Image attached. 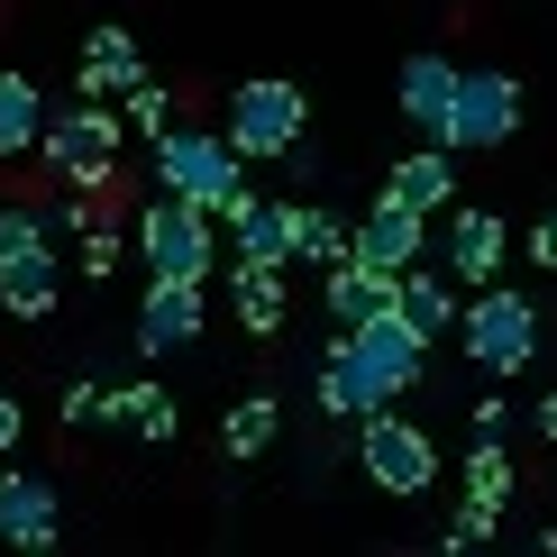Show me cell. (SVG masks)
<instances>
[{
  "label": "cell",
  "instance_id": "cell-1",
  "mask_svg": "<svg viewBox=\"0 0 557 557\" xmlns=\"http://www.w3.org/2000/svg\"><path fill=\"white\" fill-rule=\"evenodd\" d=\"M120 147H128V120H120L110 101H91V91H83L74 110H46V120H37V147H28V156H46L74 193H110Z\"/></svg>",
  "mask_w": 557,
  "mask_h": 557
},
{
  "label": "cell",
  "instance_id": "cell-2",
  "mask_svg": "<svg viewBox=\"0 0 557 557\" xmlns=\"http://www.w3.org/2000/svg\"><path fill=\"white\" fill-rule=\"evenodd\" d=\"M457 338H467V366H484V375H521V366L540 357V301L494 274V284H475L467 301H457Z\"/></svg>",
  "mask_w": 557,
  "mask_h": 557
},
{
  "label": "cell",
  "instance_id": "cell-3",
  "mask_svg": "<svg viewBox=\"0 0 557 557\" xmlns=\"http://www.w3.org/2000/svg\"><path fill=\"white\" fill-rule=\"evenodd\" d=\"M156 174H165V193H183L193 211H211V220L247 193V156L228 147L220 128H165L156 137Z\"/></svg>",
  "mask_w": 557,
  "mask_h": 557
},
{
  "label": "cell",
  "instance_id": "cell-4",
  "mask_svg": "<svg viewBox=\"0 0 557 557\" xmlns=\"http://www.w3.org/2000/svg\"><path fill=\"white\" fill-rule=\"evenodd\" d=\"M357 467H366V484H375V494L411 503V494H430L438 448H430L421 421H393V403H375V411H357Z\"/></svg>",
  "mask_w": 557,
  "mask_h": 557
},
{
  "label": "cell",
  "instance_id": "cell-5",
  "mask_svg": "<svg viewBox=\"0 0 557 557\" xmlns=\"http://www.w3.org/2000/svg\"><path fill=\"white\" fill-rule=\"evenodd\" d=\"M521 128V83L494 74V64H457V91H448V120H438V147L448 156H484V147H512Z\"/></svg>",
  "mask_w": 557,
  "mask_h": 557
},
{
  "label": "cell",
  "instance_id": "cell-6",
  "mask_svg": "<svg viewBox=\"0 0 557 557\" xmlns=\"http://www.w3.org/2000/svg\"><path fill=\"white\" fill-rule=\"evenodd\" d=\"M301 83H284V74H257V83H238L228 91V147L247 156V165H274V156H293L301 147Z\"/></svg>",
  "mask_w": 557,
  "mask_h": 557
},
{
  "label": "cell",
  "instance_id": "cell-7",
  "mask_svg": "<svg viewBox=\"0 0 557 557\" xmlns=\"http://www.w3.org/2000/svg\"><path fill=\"white\" fill-rule=\"evenodd\" d=\"M64 274H55V247H46V220L37 211H0V311L10 320H37L55 311Z\"/></svg>",
  "mask_w": 557,
  "mask_h": 557
},
{
  "label": "cell",
  "instance_id": "cell-8",
  "mask_svg": "<svg viewBox=\"0 0 557 557\" xmlns=\"http://www.w3.org/2000/svg\"><path fill=\"white\" fill-rule=\"evenodd\" d=\"M128 238H137V257H147V274H193V284H211L220 238H211V211H193L183 193H156Z\"/></svg>",
  "mask_w": 557,
  "mask_h": 557
},
{
  "label": "cell",
  "instance_id": "cell-9",
  "mask_svg": "<svg viewBox=\"0 0 557 557\" xmlns=\"http://www.w3.org/2000/svg\"><path fill=\"white\" fill-rule=\"evenodd\" d=\"M201 320H211V301H201L193 274H147V301H137V347L147 357H174V347L201 338Z\"/></svg>",
  "mask_w": 557,
  "mask_h": 557
},
{
  "label": "cell",
  "instance_id": "cell-10",
  "mask_svg": "<svg viewBox=\"0 0 557 557\" xmlns=\"http://www.w3.org/2000/svg\"><path fill=\"white\" fill-rule=\"evenodd\" d=\"M421 238H430V220H421V211H403V201H384V193H375V211H366V220H347V257L375 265V274L421 265Z\"/></svg>",
  "mask_w": 557,
  "mask_h": 557
},
{
  "label": "cell",
  "instance_id": "cell-11",
  "mask_svg": "<svg viewBox=\"0 0 557 557\" xmlns=\"http://www.w3.org/2000/svg\"><path fill=\"white\" fill-rule=\"evenodd\" d=\"M55 540H64V521H55V484L28 475V467H0V548L46 557Z\"/></svg>",
  "mask_w": 557,
  "mask_h": 557
},
{
  "label": "cell",
  "instance_id": "cell-12",
  "mask_svg": "<svg viewBox=\"0 0 557 557\" xmlns=\"http://www.w3.org/2000/svg\"><path fill=\"white\" fill-rule=\"evenodd\" d=\"M220 228H228V257H238V265H293V201L238 193L220 211Z\"/></svg>",
  "mask_w": 557,
  "mask_h": 557
},
{
  "label": "cell",
  "instance_id": "cell-13",
  "mask_svg": "<svg viewBox=\"0 0 557 557\" xmlns=\"http://www.w3.org/2000/svg\"><path fill=\"white\" fill-rule=\"evenodd\" d=\"M503 257H512V228H503V211H475V201H467V211L448 220V284H457V293L494 284Z\"/></svg>",
  "mask_w": 557,
  "mask_h": 557
},
{
  "label": "cell",
  "instance_id": "cell-14",
  "mask_svg": "<svg viewBox=\"0 0 557 557\" xmlns=\"http://www.w3.org/2000/svg\"><path fill=\"white\" fill-rule=\"evenodd\" d=\"M384 201H403V211H421V220H438V211H448V201H457V156H448V147H438V137H430L421 156H403V165H393V183H384Z\"/></svg>",
  "mask_w": 557,
  "mask_h": 557
},
{
  "label": "cell",
  "instance_id": "cell-15",
  "mask_svg": "<svg viewBox=\"0 0 557 557\" xmlns=\"http://www.w3.org/2000/svg\"><path fill=\"white\" fill-rule=\"evenodd\" d=\"M448 91H457V64H448V55H403V74H393V110H403L421 137H438Z\"/></svg>",
  "mask_w": 557,
  "mask_h": 557
},
{
  "label": "cell",
  "instance_id": "cell-16",
  "mask_svg": "<svg viewBox=\"0 0 557 557\" xmlns=\"http://www.w3.org/2000/svg\"><path fill=\"white\" fill-rule=\"evenodd\" d=\"M91 421H120V430H137V438H156V448H165V438L183 430V411H174L165 384H110L101 403H91Z\"/></svg>",
  "mask_w": 557,
  "mask_h": 557
},
{
  "label": "cell",
  "instance_id": "cell-17",
  "mask_svg": "<svg viewBox=\"0 0 557 557\" xmlns=\"http://www.w3.org/2000/svg\"><path fill=\"white\" fill-rule=\"evenodd\" d=\"M457 301H467V293H457L448 274H421V265L393 274V311H403L421 338H448V330H457Z\"/></svg>",
  "mask_w": 557,
  "mask_h": 557
},
{
  "label": "cell",
  "instance_id": "cell-18",
  "mask_svg": "<svg viewBox=\"0 0 557 557\" xmlns=\"http://www.w3.org/2000/svg\"><path fill=\"white\" fill-rule=\"evenodd\" d=\"M393 301V274H375V265H357V257H338L330 274H320V311L338 320V330H357L366 311H384Z\"/></svg>",
  "mask_w": 557,
  "mask_h": 557
},
{
  "label": "cell",
  "instance_id": "cell-19",
  "mask_svg": "<svg viewBox=\"0 0 557 557\" xmlns=\"http://www.w3.org/2000/svg\"><path fill=\"white\" fill-rule=\"evenodd\" d=\"M228 301H238V330L247 338H274L284 330V265H228Z\"/></svg>",
  "mask_w": 557,
  "mask_h": 557
},
{
  "label": "cell",
  "instance_id": "cell-20",
  "mask_svg": "<svg viewBox=\"0 0 557 557\" xmlns=\"http://www.w3.org/2000/svg\"><path fill=\"white\" fill-rule=\"evenodd\" d=\"M137 74H147V55H137V37H128V28H110V18H101V28L83 37V91L101 101V91H128Z\"/></svg>",
  "mask_w": 557,
  "mask_h": 557
},
{
  "label": "cell",
  "instance_id": "cell-21",
  "mask_svg": "<svg viewBox=\"0 0 557 557\" xmlns=\"http://www.w3.org/2000/svg\"><path fill=\"white\" fill-rule=\"evenodd\" d=\"M37 120H46V91L18 74V64H0V165H18V156L37 147Z\"/></svg>",
  "mask_w": 557,
  "mask_h": 557
},
{
  "label": "cell",
  "instance_id": "cell-22",
  "mask_svg": "<svg viewBox=\"0 0 557 557\" xmlns=\"http://www.w3.org/2000/svg\"><path fill=\"white\" fill-rule=\"evenodd\" d=\"M274 421H284V411H274V393H247V403H228V421H220V457H265L274 448Z\"/></svg>",
  "mask_w": 557,
  "mask_h": 557
},
{
  "label": "cell",
  "instance_id": "cell-23",
  "mask_svg": "<svg viewBox=\"0 0 557 557\" xmlns=\"http://www.w3.org/2000/svg\"><path fill=\"white\" fill-rule=\"evenodd\" d=\"M467 494H475V503H512V448H503V430H475V448H467Z\"/></svg>",
  "mask_w": 557,
  "mask_h": 557
},
{
  "label": "cell",
  "instance_id": "cell-24",
  "mask_svg": "<svg viewBox=\"0 0 557 557\" xmlns=\"http://www.w3.org/2000/svg\"><path fill=\"white\" fill-rule=\"evenodd\" d=\"M293 257L301 265H338L347 257V220L338 211H301V201H293Z\"/></svg>",
  "mask_w": 557,
  "mask_h": 557
},
{
  "label": "cell",
  "instance_id": "cell-25",
  "mask_svg": "<svg viewBox=\"0 0 557 557\" xmlns=\"http://www.w3.org/2000/svg\"><path fill=\"white\" fill-rule=\"evenodd\" d=\"M120 228H110V193H101V211H91L83 220V274H91V284H110V274H120Z\"/></svg>",
  "mask_w": 557,
  "mask_h": 557
},
{
  "label": "cell",
  "instance_id": "cell-26",
  "mask_svg": "<svg viewBox=\"0 0 557 557\" xmlns=\"http://www.w3.org/2000/svg\"><path fill=\"white\" fill-rule=\"evenodd\" d=\"M120 120H128L137 137H165V128H174V101H165V91H156L147 74H137V83L120 91Z\"/></svg>",
  "mask_w": 557,
  "mask_h": 557
},
{
  "label": "cell",
  "instance_id": "cell-27",
  "mask_svg": "<svg viewBox=\"0 0 557 557\" xmlns=\"http://www.w3.org/2000/svg\"><path fill=\"white\" fill-rule=\"evenodd\" d=\"M494 521H503V503H457V521L448 530H438V548H484V540H494Z\"/></svg>",
  "mask_w": 557,
  "mask_h": 557
},
{
  "label": "cell",
  "instance_id": "cell-28",
  "mask_svg": "<svg viewBox=\"0 0 557 557\" xmlns=\"http://www.w3.org/2000/svg\"><path fill=\"white\" fill-rule=\"evenodd\" d=\"M530 265H540V274H557V201H548V211H540V228H530Z\"/></svg>",
  "mask_w": 557,
  "mask_h": 557
},
{
  "label": "cell",
  "instance_id": "cell-29",
  "mask_svg": "<svg viewBox=\"0 0 557 557\" xmlns=\"http://www.w3.org/2000/svg\"><path fill=\"white\" fill-rule=\"evenodd\" d=\"M18 438H28V411H18L10 393H0V457H18Z\"/></svg>",
  "mask_w": 557,
  "mask_h": 557
},
{
  "label": "cell",
  "instance_id": "cell-30",
  "mask_svg": "<svg viewBox=\"0 0 557 557\" xmlns=\"http://www.w3.org/2000/svg\"><path fill=\"white\" fill-rule=\"evenodd\" d=\"M540 438H548V448H557V393H548V403H540Z\"/></svg>",
  "mask_w": 557,
  "mask_h": 557
}]
</instances>
